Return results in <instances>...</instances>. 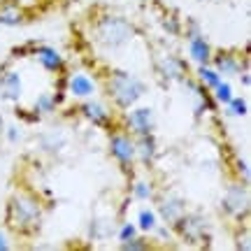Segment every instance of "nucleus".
<instances>
[{
    "label": "nucleus",
    "instance_id": "f257e3e1",
    "mask_svg": "<svg viewBox=\"0 0 251 251\" xmlns=\"http://www.w3.org/2000/svg\"><path fill=\"white\" fill-rule=\"evenodd\" d=\"M40 207L26 196H17L12 202H9V209H7V219H9V226L14 230H33L40 221Z\"/></svg>",
    "mask_w": 251,
    "mask_h": 251
},
{
    "label": "nucleus",
    "instance_id": "f03ea898",
    "mask_svg": "<svg viewBox=\"0 0 251 251\" xmlns=\"http://www.w3.org/2000/svg\"><path fill=\"white\" fill-rule=\"evenodd\" d=\"M107 86H109L112 98L117 100L121 107H130L135 100H137L144 93V84H142V81L135 79L133 75H128V72H124V70H117V72H114Z\"/></svg>",
    "mask_w": 251,
    "mask_h": 251
},
{
    "label": "nucleus",
    "instance_id": "7ed1b4c3",
    "mask_svg": "<svg viewBox=\"0 0 251 251\" xmlns=\"http://www.w3.org/2000/svg\"><path fill=\"white\" fill-rule=\"evenodd\" d=\"M135 33V28L128 24V21H124V19L119 17H107L100 21L98 26V35L100 40L105 42L107 47H119L124 45L126 40H130Z\"/></svg>",
    "mask_w": 251,
    "mask_h": 251
},
{
    "label": "nucleus",
    "instance_id": "20e7f679",
    "mask_svg": "<svg viewBox=\"0 0 251 251\" xmlns=\"http://www.w3.org/2000/svg\"><path fill=\"white\" fill-rule=\"evenodd\" d=\"M175 226H177V230H179L181 237H186L188 242L202 240V228H205V224H202L200 216H179V219L175 221Z\"/></svg>",
    "mask_w": 251,
    "mask_h": 251
},
{
    "label": "nucleus",
    "instance_id": "39448f33",
    "mask_svg": "<svg viewBox=\"0 0 251 251\" xmlns=\"http://www.w3.org/2000/svg\"><path fill=\"white\" fill-rule=\"evenodd\" d=\"M226 209L230 212V214H244L247 209H249V193H247V188L244 186H233L228 191V196H226Z\"/></svg>",
    "mask_w": 251,
    "mask_h": 251
},
{
    "label": "nucleus",
    "instance_id": "423d86ee",
    "mask_svg": "<svg viewBox=\"0 0 251 251\" xmlns=\"http://www.w3.org/2000/svg\"><path fill=\"white\" fill-rule=\"evenodd\" d=\"M112 153H114L119 161L128 168V165L133 163V158H135V144H133V140H128L126 135H114V137H112Z\"/></svg>",
    "mask_w": 251,
    "mask_h": 251
},
{
    "label": "nucleus",
    "instance_id": "0eeeda50",
    "mask_svg": "<svg viewBox=\"0 0 251 251\" xmlns=\"http://www.w3.org/2000/svg\"><path fill=\"white\" fill-rule=\"evenodd\" d=\"M128 124L133 126V130H135V133H140V135L151 133V128H153V121H151V109H149V107L133 109V112L128 114Z\"/></svg>",
    "mask_w": 251,
    "mask_h": 251
},
{
    "label": "nucleus",
    "instance_id": "6e6552de",
    "mask_svg": "<svg viewBox=\"0 0 251 251\" xmlns=\"http://www.w3.org/2000/svg\"><path fill=\"white\" fill-rule=\"evenodd\" d=\"M37 58H40V63L45 65L47 70H51V72H56V70H61L63 68L61 54H58L56 49H51V47H42V49L37 51Z\"/></svg>",
    "mask_w": 251,
    "mask_h": 251
},
{
    "label": "nucleus",
    "instance_id": "1a4fd4ad",
    "mask_svg": "<svg viewBox=\"0 0 251 251\" xmlns=\"http://www.w3.org/2000/svg\"><path fill=\"white\" fill-rule=\"evenodd\" d=\"M2 96L7 100H19L21 96V79H19L17 72H7L5 77H2Z\"/></svg>",
    "mask_w": 251,
    "mask_h": 251
},
{
    "label": "nucleus",
    "instance_id": "9d476101",
    "mask_svg": "<svg viewBox=\"0 0 251 251\" xmlns=\"http://www.w3.org/2000/svg\"><path fill=\"white\" fill-rule=\"evenodd\" d=\"M181 212H184V202H181V200H177V198H172V200H163L161 214H163V219H165L168 224H175V221L181 216Z\"/></svg>",
    "mask_w": 251,
    "mask_h": 251
},
{
    "label": "nucleus",
    "instance_id": "9b49d317",
    "mask_svg": "<svg viewBox=\"0 0 251 251\" xmlns=\"http://www.w3.org/2000/svg\"><path fill=\"white\" fill-rule=\"evenodd\" d=\"M191 56H193V61H198L200 65H205L209 61V45H207L202 37H191Z\"/></svg>",
    "mask_w": 251,
    "mask_h": 251
},
{
    "label": "nucleus",
    "instance_id": "f8f14e48",
    "mask_svg": "<svg viewBox=\"0 0 251 251\" xmlns=\"http://www.w3.org/2000/svg\"><path fill=\"white\" fill-rule=\"evenodd\" d=\"M84 114L93 121V124L98 126H107L109 124V117H107V109L98 105V102H89V105H84Z\"/></svg>",
    "mask_w": 251,
    "mask_h": 251
},
{
    "label": "nucleus",
    "instance_id": "ddd939ff",
    "mask_svg": "<svg viewBox=\"0 0 251 251\" xmlns=\"http://www.w3.org/2000/svg\"><path fill=\"white\" fill-rule=\"evenodd\" d=\"M70 91L75 93V96L86 98V96H91V93L96 91V86H93V81H91V79H86V77L77 75V77H72V79H70Z\"/></svg>",
    "mask_w": 251,
    "mask_h": 251
},
{
    "label": "nucleus",
    "instance_id": "4468645a",
    "mask_svg": "<svg viewBox=\"0 0 251 251\" xmlns=\"http://www.w3.org/2000/svg\"><path fill=\"white\" fill-rule=\"evenodd\" d=\"M135 151H140V156H142V161H151L153 158V153H156V142H153V137L151 133H147V135H140V144L135 147Z\"/></svg>",
    "mask_w": 251,
    "mask_h": 251
},
{
    "label": "nucleus",
    "instance_id": "2eb2a0df",
    "mask_svg": "<svg viewBox=\"0 0 251 251\" xmlns=\"http://www.w3.org/2000/svg\"><path fill=\"white\" fill-rule=\"evenodd\" d=\"M216 68H219V72H224V75H237L240 72V63H237L235 56L221 54V56H216Z\"/></svg>",
    "mask_w": 251,
    "mask_h": 251
},
{
    "label": "nucleus",
    "instance_id": "dca6fc26",
    "mask_svg": "<svg viewBox=\"0 0 251 251\" xmlns=\"http://www.w3.org/2000/svg\"><path fill=\"white\" fill-rule=\"evenodd\" d=\"M163 70H165L168 77L181 79V77H184V72H186V65H184L181 61H177V58H165V61H163Z\"/></svg>",
    "mask_w": 251,
    "mask_h": 251
},
{
    "label": "nucleus",
    "instance_id": "f3484780",
    "mask_svg": "<svg viewBox=\"0 0 251 251\" xmlns=\"http://www.w3.org/2000/svg\"><path fill=\"white\" fill-rule=\"evenodd\" d=\"M0 24L2 26H17V24H21V12L17 7H5L0 12Z\"/></svg>",
    "mask_w": 251,
    "mask_h": 251
},
{
    "label": "nucleus",
    "instance_id": "a211bd4d",
    "mask_svg": "<svg viewBox=\"0 0 251 251\" xmlns=\"http://www.w3.org/2000/svg\"><path fill=\"white\" fill-rule=\"evenodd\" d=\"M198 75H200V79L205 81V84H209V86H216V84L221 81V75L214 72V70H209V68H205V65H200Z\"/></svg>",
    "mask_w": 251,
    "mask_h": 251
},
{
    "label": "nucleus",
    "instance_id": "6ab92c4d",
    "mask_svg": "<svg viewBox=\"0 0 251 251\" xmlns=\"http://www.w3.org/2000/svg\"><path fill=\"white\" fill-rule=\"evenodd\" d=\"M140 228H142V230H153V228H156V216H153V212H149V209H142V212H140Z\"/></svg>",
    "mask_w": 251,
    "mask_h": 251
},
{
    "label": "nucleus",
    "instance_id": "aec40b11",
    "mask_svg": "<svg viewBox=\"0 0 251 251\" xmlns=\"http://www.w3.org/2000/svg\"><path fill=\"white\" fill-rule=\"evenodd\" d=\"M214 89H216V100L228 105V100L233 98V93H230V86H228V84H224V81H219Z\"/></svg>",
    "mask_w": 251,
    "mask_h": 251
},
{
    "label": "nucleus",
    "instance_id": "412c9836",
    "mask_svg": "<svg viewBox=\"0 0 251 251\" xmlns=\"http://www.w3.org/2000/svg\"><path fill=\"white\" fill-rule=\"evenodd\" d=\"M37 109H40V112H54L56 109V100L51 98V96H40V98H37Z\"/></svg>",
    "mask_w": 251,
    "mask_h": 251
},
{
    "label": "nucleus",
    "instance_id": "4be33fe9",
    "mask_svg": "<svg viewBox=\"0 0 251 251\" xmlns=\"http://www.w3.org/2000/svg\"><path fill=\"white\" fill-rule=\"evenodd\" d=\"M228 105H230V109H228V112H230V114H233V117H244V114H247V102H244V100H228Z\"/></svg>",
    "mask_w": 251,
    "mask_h": 251
},
{
    "label": "nucleus",
    "instance_id": "5701e85b",
    "mask_svg": "<svg viewBox=\"0 0 251 251\" xmlns=\"http://www.w3.org/2000/svg\"><path fill=\"white\" fill-rule=\"evenodd\" d=\"M135 196L140 198V200H147V198L151 196V188L147 186L144 181H140V184H135Z\"/></svg>",
    "mask_w": 251,
    "mask_h": 251
},
{
    "label": "nucleus",
    "instance_id": "b1692460",
    "mask_svg": "<svg viewBox=\"0 0 251 251\" xmlns=\"http://www.w3.org/2000/svg\"><path fill=\"white\" fill-rule=\"evenodd\" d=\"M124 249H130V251H137V249H147V242H137L135 237L126 240L124 242Z\"/></svg>",
    "mask_w": 251,
    "mask_h": 251
},
{
    "label": "nucleus",
    "instance_id": "393cba45",
    "mask_svg": "<svg viewBox=\"0 0 251 251\" xmlns=\"http://www.w3.org/2000/svg\"><path fill=\"white\" fill-rule=\"evenodd\" d=\"M119 237H121V240H130V237H135V226H124V228H121V233H119Z\"/></svg>",
    "mask_w": 251,
    "mask_h": 251
},
{
    "label": "nucleus",
    "instance_id": "a878e982",
    "mask_svg": "<svg viewBox=\"0 0 251 251\" xmlns=\"http://www.w3.org/2000/svg\"><path fill=\"white\" fill-rule=\"evenodd\" d=\"M5 249H9V244H7V240H5V235L0 233V251H5Z\"/></svg>",
    "mask_w": 251,
    "mask_h": 251
},
{
    "label": "nucleus",
    "instance_id": "bb28decb",
    "mask_svg": "<svg viewBox=\"0 0 251 251\" xmlns=\"http://www.w3.org/2000/svg\"><path fill=\"white\" fill-rule=\"evenodd\" d=\"M9 140H12V142L19 140V130H9Z\"/></svg>",
    "mask_w": 251,
    "mask_h": 251
},
{
    "label": "nucleus",
    "instance_id": "cd10ccee",
    "mask_svg": "<svg viewBox=\"0 0 251 251\" xmlns=\"http://www.w3.org/2000/svg\"><path fill=\"white\" fill-rule=\"evenodd\" d=\"M2 128H5V126H2V117H0V133H2Z\"/></svg>",
    "mask_w": 251,
    "mask_h": 251
}]
</instances>
